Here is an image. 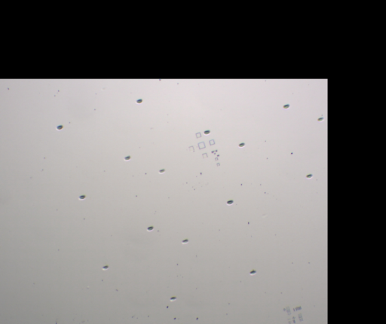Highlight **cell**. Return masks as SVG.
I'll return each mask as SVG.
<instances>
[{
	"instance_id": "5b68a950",
	"label": "cell",
	"mask_w": 386,
	"mask_h": 324,
	"mask_svg": "<svg viewBox=\"0 0 386 324\" xmlns=\"http://www.w3.org/2000/svg\"><path fill=\"white\" fill-rule=\"evenodd\" d=\"M176 299H177L176 297H171V298H170V301H175Z\"/></svg>"
},
{
	"instance_id": "7a4b0ae2",
	"label": "cell",
	"mask_w": 386,
	"mask_h": 324,
	"mask_svg": "<svg viewBox=\"0 0 386 324\" xmlns=\"http://www.w3.org/2000/svg\"><path fill=\"white\" fill-rule=\"evenodd\" d=\"M256 273H257V271L253 270V271H251V272H250V274H251V275H254V274H256Z\"/></svg>"
},
{
	"instance_id": "ba28073f",
	"label": "cell",
	"mask_w": 386,
	"mask_h": 324,
	"mask_svg": "<svg viewBox=\"0 0 386 324\" xmlns=\"http://www.w3.org/2000/svg\"><path fill=\"white\" fill-rule=\"evenodd\" d=\"M243 146H244V143H241V144L239 145V147H243Z\"/></svg>"
},
{
	"instance_id": "8992f818",
	"label": "cell",
	"mask_w": 386,
	"mask_h": 324,
	"mask_svg": "<svg viewBox=\"0 0 386 324\" xmlns=\"http://www.w3.org/2000/svg\"><path fill=\"white\" fill-rule=\"evenodd\" d=\"M289 107H290V106H289V105H285V106H284V109H288Z\"/></svg>"
},
{
	"instance_id": "9c48e42d",
	"label": "cell",
	"mask_w": 386,
	"mask_h": 324,
	"mask_svg": "<svg viewBox=\"0 0 386 324\" xmlns=\"http://www.w3.org/2000/svg\"><path fill=\"white\" fill-rule=\"evenodd\" d=\"M107 268H108V266H104V268H103V269L105 270V269H107Z\"/></svg>"
},
{
	"instance_id": "277c9868",
	"label": "cell",
	"mask_w": 386,
	"mask_h": 324,
	"mask_svg": "<svg viewBox=\"0 0 386 324\" xmlns=\"http://www.w3.org/2000/svg\"><path fill=\"white\" fill-rule=\"evenodd\" d=\"M153 228H153V226H151V227H149L148 228H147V230H148V231H153Z\"/></svg>"
},
{
	"instance_id": "7c38bea8",
	"label": "cell",
	"mask_w": 386,
	"mask_h": 324,
	"mask_svg": "<svg viewBox=\"0 0 386 324\" xmlns=\"http://www.w3.org/2000/svg\"><path fill=\"white\" fill-rule=\"evenodd\" d=\"M307 177H308V178H310V177H311V176H310V175H308V176H307Z\"/></svg>"
},
{
	"instance_id": "52a82bcc",
	"label": "cell",
	"mask_w": 386,
	"mask_h": 324,
	"mask_svg": "<svg viewBox=\"0 0 386 324\" xmlns=\"http://www.w3.org/2000/svg\"><path fill=\"white\" fill-rule=\"evenodd\" d=\"M210 134V131H205V134Z\"/></svg>"
},
{
	"instance_id": "3957f363",
	"label": "cell",
	"mask_w": 386,
	"mask_h": 324,
	"mask_svg": "<svg viewBox=\"0 0 386 324\" xmlns=\"http://www.w3.org/2000/svg\"><path fill=\"white\" fill-rule=\"evenodd\" d=\"M188 242H189V240H187V239L183 240V241H182V243H183V244H186V243H188Z\"/></svg>"
},
{
	"instance_id": "6da1fadb",
	"label": "cell",
	"mask_w": 386,
	"mask_h": 324,
	"mask_svg": "<svg viewBox=\"0 0 386 324\" xmlns=\"http://www.w3.org/2000/svg\"><path fill=\"white\" fill-rule=\"evenodd\" d=\"M233 203H234V201H233V200H228V201H227V204H228V205H232V204H233Z\"/></svg>"
},
{
	"instance_id": "8fae6325",
	"label": "cell",
	"mask_w": 386,
	"mask_h": 324,
	"mask_svg": "<svg viewBox=\"0 0 386 324\" xmlns=\"http://www.w3.org/2000/svg\"><path fill=\"white\" fill-rule=\"evenodd\" d=\"M84 197H85V196H81L80 199H84Z\"/></svg>"
},
{
	"instance_id": "30bf717a",
	"label": "cell",
	"mask_w": 386,
	"mask_h": 324,
	"mask_svg": "<svg viewBox=\"0 0 386 324\" xmlns=\"http://www.w3.org/2000/svg\"><path fill=\"white\" fill-rule=\"evenodd\" d=\"M164 170H161L159 171V173H164Z\"/></svg>"
}]
</instances>
